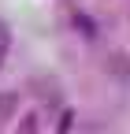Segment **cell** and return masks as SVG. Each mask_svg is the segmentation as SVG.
I'll list each match as a JSON object with an SVG mask.
<instances>
[{"label":"cell","instance_id":"3","mask_svg":"<svg viewBox=\"0 0 130 134\" xmlns=\"http://www.w3.org/2000/svg\"><path fill=\"white\" fill-rule=\"evenodd\" d=\"M8 48H11V26H8L4 19H0V56L8 52Z\"/></svg>","mask_w":130,"mask_h":134},{"label":"cell","instance_id":"5","mask_svg":"<svg viewBox=\"0 0 130 134\" xmlns=\"http://www.w3.org/2000/svg\"><path fill=\"white\" fill-rule=\"evenodd\" d=\"M71 123H74V115H71V112H63V115H60V119H56V130L63 134V130H67V127H71Z\"/></svg>","mask_w":130,"mask_h":134},{"label":"cell","instance_id":"4","mask_svg":"<svg viewBox=\"0 0 130 134\" xmlns=\"http://www.w3.org/2000/svg\"><path fill=\"white\" fill-rule=\"evenodd\" d=\"M19 130H22V134H34V130H37V115H26V119L19 123Z\"/></svg>","mask_w":130,"mask_h":134},{"label":"cell","instance_id":"1","mask_svg":"<svg viewBox=\"0 0 130 134\" xmlns=\"http://www.w3.org/2000/svg\"><path fill=\"white\" fill-rule=\"evenodd\" d=\"M15 100H19V97H15V93H0V123H4V119H8V115L15 112Z\"/></svg>","mask_w":130,"mask_h":134},{"label":"cell","instance_id":"2","mask_svg":"<svg viewBox=\"0 0 130 134\" xmlns=\"http://www.w3.org/2000/svg\"><path fill=\"white\" fill-rule=\"evenodd\" d=\"M108 67L115 71V78H126V71H130V60H126V56H111V63H108Z\"/></svg>","mask_w":130,"mask_h":134}]
</instances>
